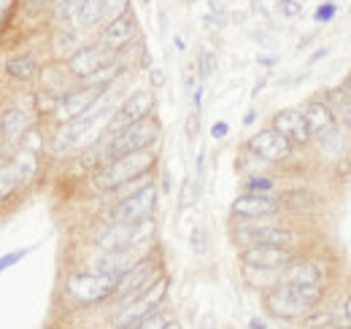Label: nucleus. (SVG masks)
I'll use <instances>...</instances> for the list:
<instances>
[{
  "label": "nucleus",
  "mask_w": 351,
  "mask_h": 329,
  "mask_svg": "<svg viewBox=\"0 0 351 329\" xmlns=\"http://www.w3.org/2000/svg\"><path fill=\"white\" fill-rule=\"evenodd\" d=\"M335 14H338V5L327 0V3H322V5L313 11V19H316L319 25H324V22H332V19H335Z\"/></svg>",
  "instance_id": "4c0bfd02"
},
{
  "label": "nucleus",
  "mask_w": 351,
  "mask_h": 329,
  "mask_svg": "<svg viewBox=\"0 0 351 329\" xmlns=\"http://www.w3.org/2000/svg\"><path fill=\"white\" fill-rule=\"evenodd\" d=\"M246 151L254 154L265 164H281L292 157V143L281 132H276L273 127H267V130H260V132H254L249 138Z\"/></svg>",
  "instance_id": "f8f14e48"
},
{
  "label": "nucleus",
  "mask_w": 351,
  "mask_h": 329,
  "mask_svg": "<svg viewBox=\"0 0 351 329\" xmlns=\"http://www.w3.org/2000/svg\"><path fill=\"white\" fill-rule=\"evenodd\" d=\"M232 241L241 248L252 246H278L292 248L295 243V232L284 224H273L263 219H241V224L232 227Z\"/></svg>",
  "instance_id": "20e7f679"
},
{
  "label": "nucleus",
  "mask_w": 351,
  "mask_h": 329,
  "mask_svg": "<svg viewBox=\"0 0 351 329\" xmlns=\"http://www.w3.org/2000/svg\"><path fill=\"white\" fill-rule=\"evenodd\" d=\"M165 329H181V324H178V321H176V319H173V321H171V324H168V327H165Z\"/></svg>",
  "instance_id": "de8ad7c7"
},
{
  "label": "nucleus",
  "mask_w": 351,
  "mask_h": 329,
  "mask_svg": "<svg viewBox=\"0 0 351 329\" xmlns=\"http://www.w3.org/2000/svg\"><path fill=\"white\" fill-rule=\"evenodd\" d=\"M154 103H157V100H154V92H149V89H138V92L128 95L125 103L117 106L114 117L108 119L106 130H103V138L108 141V138H114L117 132H122L125 127H130V124L152 117V114H154Z\"/></svg>",
  "instance_id": "0eeeda50"
},
{
  "label": "nucleus",
  "mask_w": 351,
  "mask_h": 329,
  "mask_svg": "<svg viewBox=\"0 0 351 329\" xmlns=\"http://www.w3.org/2000/svg\"><path fill=\"white\" fill-rule=\"evenodd\" d=\"M324 270L316 259H295L284 273L281 284H295V287H322Z\"/></svg>",
  "instance_id": "6ab92c4d"
},
{
  "label": "nucleus",
  "mask_w": 351,
  "mask_h": 329,
  "mask_svg": "<svg viewBox=\"0 0 351 329\" xmlns=\"http://www.w3.org/2000/svg\"><path fill=\"white\" fill-rule=\"evenodd\" d=\"M227 132H230V124L227 122H217L214 127H211V138H217V141H221Z\"/></svg>",
  "instance_id": "a19ab883"
},
{
  "label": "nucleus",
  "mask_w": 351,
  "mask_h": 329,
  "mask_svg": "<svg viewBox=\"0 0 351 329\" xmlns=\"http://www.w3.org/2000/svg\"><path fill=\"white\" fill-rule=\"evenodd\" d=\"M87 3L89 0H62V3H60V16H62V19H76L79 11H82Z\"/></svg>",
  "instance_id": "c9c22d12"
},
{
  "label": "nucleus",
  "mask_w": 351,
  "mask_h": 329,
  "mask_svg": "<svg viewBox=\"0 0 351 329\" xmlns=\"http://www.w3.org/2000/svg\"><path fill=\"white\" fill-rule=\"evenodd\" d=\"M130 8V0H103V27L111 25L114 19L125 16Z\"/></svg>",
  "instance_id": "a878e982"
},
{
  "label": "nucleus",
  "mask_w": 351,
  "mask_h": 329,
  "mask_svg": "<svg viewBox=\"0 0 351 329\" xmlns=\"http://www.w3.org/2000/svg\"><path fill=\"white\" fill-rule=\"evenodd\" d=\"M114 60H117V54L108 51L103 43H89V46H82L73 57H68V71H71L73 82L87 84L97 71H103Z\"/></svg>",
  "instance_id": "9b49d317"
},
{
  "label": "nucleus",
  "mask_w": 351,
  "mask_h": 329,
  "mask_svg": "<svg viewBox=\"0 0 351 329\" xmlns=\"http://www.w3.org/2000/svg\"><path fill=\"white\" fill-rule=\"evenodd\" d=\"M25 184H22V178H19V173H16V167L8 162L0 164V200H5V197H11L16 189H22Z\"/></svg>",
  "instance_id": "b1692460"
},
{
  "label": "nucleus",
  "mask_w": 351,
  "mask_h": 329,
  "mask_svg": "<svg viewBox=\"0 0 351 329\" xmlns=\"http://www.w3.org/2000/svg\"><path fill=\"white\" fill-rule=\"evenodd\" d=\"M135 36H138V22H135V16L132 14H125V16H119V19H114L111 25H106L103 30H100V41L108 51H122L125 46H130L135 41Z\"/></svg>",
  "instance_id": "a211bd4d"
},
{
  "label": "nucleus",
  "mask_w": 351,
  "mask_h": 329,
  "mask_svg": "<svg viewBox=\"0 0 351 329\" xmlns=\"http://www.w3.org/2000/svg\"><path fill=\"white\" fill-rule=\"evenodd\" d=\"M76 25L79 27H97V25H103V0H89L87 5L79 11Z\"/></svg>",
  "instance_id": "393cba45"
},
{
  "label": "nucleus",
  "mask_w": 351,
  "mask_h": 329,
  "mask_svg": "<svg viewBox=\"0 0 351 329\" xmlns=\"http://www.w3.org/2000/svg\"><path fill=\"white\" fill-rule=\"evenodd\" d=\"M117 276L106 273H71L65 281V294L79 305H97L117 294Z\"/></svg>",
  "instance_id": "39448f33"
},
{
  "label": "nucleus",
  "mask_w": 351,
  "mask_h": 329,
  "mask_svg": "<svg viewBox=\"0 0 351 329\" xmlns=\"http://www.w3.org/2000/svg\"><path fill=\"white\" fill-rule=\"evenodd\" d=\"M30 127H33V117H30L25 108L8 106V108L0 114V141H3V146L19 149L22 141H25V135L30 132Z\"/></svg>",
  "instance_id": "4468645a"
},
{
  "label": "nucleus",
  "mask_w": 351,
  "mask_h": 329,
  "mask_svg": "<svg viewBox=\"0 0 351 329\" xmlns=\"http://www.w3.org/2000/svg\"><path fill=\"white\" fill-rule=\"evenodd\" d=\"M157 278H160V265H157V259H154V256H141L128 273L119 276L114 300H117V302H128L132 297H138L143 289L152 287Z\"/></svg>",
  "instance_id": "9d476101"
},
{
  "label": "nucleus",
  "mask_w": 351,
  "mask_h": 329,
  "mask_svg": "<svg viewBox=\"0 0 351 329\" xmlns=\"http://www.w3.org/2000/svg\"><path fill=\"white\" fill-rule=\"evenodd\" d=\"M322 287H295V284H278L263 294V305L267 316L278 321H298L322 302Z\"/></svg>",
  "instance_id": "f257e3e1"
},
{
  "label": "nucleus",
  "mask_w": 351,
  "mask_h": 329,
  "mask_svg": "<svg viewBox=\"0 0 351 329\" xmlns=\"http://www.w3.org/2000/svg\"><path fill=\"white\" fill-rule=\"evenodd\" d=\"M349 89H351V84H349Z\"/></svg>",
  "instance_id": "09e8293b"
},
{
  "label": "nucleus",
  "mask_w": 351,
  "mask_h": 329,
  "mask_svg": "<svg viewBox=\"0 0 351 329\" xmlns=\"http://www.w3.org/2000/svg\"><path fill=\"white\" fill-rule=\"evenodd\" d=\"M8 8H11V0H0V19L8 14Z\"/></svg>",
  "instance_id": "a18cd8bd"
},
{
  "label": "nucleus",
  "mask_w": 351,
  "mask_h": 329,
  "mask_svg": "<svg viewBox=\"0 0 351 329\" xmlns=\"http://www.w3.org/2000/svg\"><path fill=\"white\" fill-rule=\"evenodd\" d=\"M243 281L249 289H260V291H267V289L278 287L281 284V273H273V270H257V267H243Z\"/></svg>",
  "instance_id": "5701e85b"
},
{
  "label": "nucleus",
  "mask_w": 351,
  "mask_h": 329,
  "mask_svg": "<svg viewBox=\"0 0 351 329\" xmlns=\"http://www.w3.org/2000/svg\"><path fill=\"white\" fill-rule=\"evenodd\" d=\"M79 49H82V36H79V30H62V33L57 36V51L73 57Z\"/></svg>",
  "instance_id": "bb28decb"
},
{
  "label": "nucleus",
  "mask_w": 351,
  "mask_h": 329,
  "mask_svg": "<svg viewBox=\"0 0 351 329\" xmlns=\"http://www.w3.org/2000/svg\"><path fill=\"white\" fill-rule=\"evenodd\" d=\"M3 71H5L8 79H14V82L19 84H27L41 76V62H38L36 54H16V57H8L5 60Z\"/></svg>",
  "instance_id": "412c9836"
},
{
  "label": "nucleus",
  "mask_w": 351,
  "mask_h": 329,
  "mask_svg": "<svg viewBox=\"0 0 351 329\" xmlns=\"http://www.w3.org/2000/svg\"><path fill=\"white\" fill-rule=\"evenodd\" d=\"M197 65H186L184 68V86H186V92H195L197 89Z\"/></svg>",
  "instance_id": "58836bf2"
},
{
  "label": "nucleus",
  "mask_w": 351,
  "mask_h": 329,
  "mask_svg": "<svg viewBox=\"0 0 351 329\" xmlns=\"http://www.w3.org/2000/svg\"><path fill=\"white\" fill-rule=\"evenodd\" d=\"M189 246L195 254H206L208 251V230L203 224H195L192 232H189Z\"/></svg>",
  "instance_id": "c756f323"
},
{
  "label": "nucleus",
  "mask_w": 351,
  "mask_h": 329,
  "mask_svg": "<svg viewBox=\"0 0 351 329\" xmlns=\"http://www.w3.org/2000/svg\"><path fill=\"white\" fill-rule=\"evenodd\" d=\"M276 189V181L267 175H249L246 178V192H257V195H270Z\"/></svg>",
  "instance_id": "7c9ffc66"
},
{
  "label": "nucleus",
  "mask_w": 351,
  "mask_h": 329,
  "mask_svg": "<svg viewBox=\"0 0 351 329\" xmlns=\"http://www.w3.org/2000/svg\"><path fill=\"white\" fill-rule=\"evenodd\" d=\"M276 132H281L292 146L298 143V146H306L308 141H311V130H308V122L306 117H303V111H298V108H284V111H278L276 117H273V124H270Z\"/></svg>",
  "instance_id": "f3484780"
},
{
  "label": "nucleus",
  "mask_w": 351,
  "mask_h": 329,
  "mask_svg": "<svg viewBox=\"0 0 351 329\" xmlns=\"http://www.w3.org/2000/svg\"><path fill=\"white\" fill-rule=\"evenodd\" d=\"M157 208V186H146L141 192H135L130 197L117 200L114 208L108 210V224H132L141 219H152Z\"/></svg>",
  "instance_id": "1a4fd4ad"
},
{
  "label": "nucleus",
  "mask_w": 351,
  "mask_h": 329,
  "mask_svg": "<svg viewBox=\"0 0 351 329\" xmlns=\"http://www.w3.org/2000/svg\"><path fill=\"white\" fill-rule=\"evenodd\" d=\"M200 329H217V319H214L211 313H206L203 321H200Z\"/></svg>",
  "instance_id": "79ce46f5"
},
{
  "label": "nucleus",
  "mask_w": 351,
  "mask_h": 329,
  "mask_svg": "<svg viewBox=\"0 0 351 329\" xmlns=\"http://www.w3.org/2000/svg\"><path fill=\"white\" fill-rule=\"evenodd\" d=\"M306 324L311 329H327V327H335V313H330V310H311L306 316Z\"/></svg>",
  "instance_id": "2f4dec72"
},
{
  "label": "nucleus",
  "mask_w": 351,
  "mask_h": 329,
  "mask_svg": "<svg viewBox=\"0 0 351 329\" xmlns=\"http://www.w3.org/2000/svg\"><path fill=\"white\" fill-rule=\"evenodd\" d=\"M108 89H111V86H87V84L73 86L68 95L60 97V103H57V108H54L57 122L60 124L73 122V119H79V117L89 114L95 106H100V103L106 100Z\"/></svg>",
  "instance_id": "6e6552de"
},
{
  "label": "nucleus",
  "mask_w": 351,
  "mask_h": 329,
  "mask_svg": "<svg viewBox=\"0 0 351 329\" xmlns=\"http://www.w3.org/2000/svg\"><path fill=\"white\" fill-rule=\"evenodd\" d=\"M60 3H62V0H60Z\"/></svg>",
  "instance_id": "8fccbe9b"
},
{
  "label": "nucleus",
  "mask_w": 351,
  "mask_h": 329,
  "mask_svg": "<svg viewBox=\"0 0 351 329\" xmlns=\"http://www.w3.org/2000/svg\"><path fill=\"white\" fill-rule=\"evenodd\" d=\"M295 259H298V256H295L292 248H278V246L241 248V265H243V267H257V270L284 273Z\"/></svg>",
  "instance_id": "ddd939ff"
},
{
  "label": "nucleus",
  "mask_w": 351,
  "mask_h": 329,
  "mask_svg": "<svg viewBox=\"0 0 351 329\" xmlns=\"http://www.w3.org/2000/svg\"><path fill=\"white\" fill-rule=\"evenodd\" d=\"M214 71H217V57H214V51H200V57H197V76H200V84L208 82V79L214 76Z\"/></svg>",
  "instance_id": "c85d7f7f"
},
{
  "label": "nucleus",
  "mask_w": 351,
  "mask_h": 329,
  "mask_svg": "<svg viewBox=\"0 0 351 329\" xmlns=\"http://www.w3.org/2000/svg\"><path fill=\"white\" fill-rule=\"evenodd\" d=\"M254 119H257V114H254V111H249V114L243 117V124H252Z\"/></svg>",
  "instance_id": "49530a36"
},
{
  "label": "nucleus",
  "mask_w": 351,
  "mask_h": 329,
  "mask_svg": "<svg viewBox=\"0 0 351 329\" xmlns=\"http://www.w3.org/2000/svg\"><path fill=\"white\" fill-rule=\"evenodd\" d=\"M171 321H173V316L168 313V308H160V310H154L152 316H146L143 321H138V324L130 329H165Z\"/></svg>",
  "instance_id": "cd10ccee"
},
{
  "label": "nucleus",
  "mask_w": 351,
  "mask_h": 329,
  "mask_svg": "<svg viewBox=\"0 0 351 329\" xmlns=\"http://www.w3.org/2000/svg\"><path fill=\"white\" fill-rule=\"evenodd\" d=\"M281 208H284L281 197L246 192L232 203V216L235 219H267V216H276Z\"/></svg>",
  "instance_id": "2eb2a0df"
},
{
  "label": "nucleus",
  "mask_w": 351,
  "mask_h": 329,
  "mask_svg": "<svg viewBox=\"0 0 351 329\" xmlns=\"http://www.w3.org/2000/svg\"><path fill=\"white\" fill-rule=\"evenodd\" d=\"M249 329H267V324H265V319L254 316V319H249Z\"/></svg>",
  "instance_id": "c03bdc74"
},
{
  "label": "nucleus",
  "mask_w": 351,
  "mask_h": 329,
  "mask_svg": "<svg viewBox=\"0 0 351 329\" xmlns=\"http://www.w3.org/2000/svg\"><path fill=\"white\" fill-rule=\"evenodd\" d=\"M197 119H200V111H192V114H189V122H186V135H189V138L197 135Z\"/></svg>",
  "instance_id": "ea45409f"
},
{
  "label": "nucleus",
  "mask_w": 351,
  "mask_h": 329,
  "mask_svg": "<svg viewBox=\"0 0 351 329\" xmlns=\"http://www.w3.org/2000/svg\"><path fill=\"white\" fill-rule=\"evenodd\" d=\"M141 259V248H117V251H97V256L89 262L92 273H106V276H122Z\"/></svg>",
  "instance_id": "dca6fc26"
},
{
  "label": "nucleus",
  "mask_w": 351,
  "mask_h": 329,
  "mask_svg": "<svg viewBox=\"0 0 351 329\" xmlns=\"http://www.w3.org/2000/svg\"><path fill=\"white\" fill-rule=\"evenodd\" d=\"M36 246H27V248H16V251H11V254H3L0 256V273H5L8 267H14V265H19L30 251H33Z\"/></svg>",
  "instance_id": "473e14b6"
},
{
  "label": "nucleus",
  "mask_w": 351,
  "mask_h": 329,
  "mask_svg": "<svg viewBox=\"0 0 351 329\" xmlns=\"http://www.w3.org/2000/svg\"><path fill=\"white\" fill-rule=\"evenodd\" d=\"M195 195H197V184L192 181V178H184V184H181V197H178V208L184 210V208H189L195 203Z\"/></svg>",
  "instance_id": "72a5a7b5"
},
{
  "label": "nucleus",
  "mask_w": 351,
  "mask_h": 329,
  "mask_svg": "<svg viewBox=\"0 0 351 329\" xmlns=\"http://www.w3.org/2000/svg\"><path fill=\"white\" fill-rule=\"evenodd\" d=\"M152 84H154V86H162V84H165V76H162V71H157V68L152 71Z\"/></svg>",
  "instance_id": "37998d69"
},
{
  "label": "nucleus",
  "mask_w": 351,
  "mask_h": 329,
  "mask_svg": "<svg viewBox=\"0 0 351 329\" xmlns=\"http://www.w3.org/2000/svg\"><path fill=\"white\" fill-rule=\"evenodd\" d=\"M160 138V122L154 117H146L141 122L125 127L122 132H117L114 138H108V160L125 157V154H135V151H146L152 149V143Z\"/></svg>",
  "instance_id": "423d86ee"
},
{
  "label": "nucleus",
  "mask_w": 351,
  "mask_h": 329,
  "mask_svg": "<svg viewBox=\"0 0 351 329\" xmlns=\"http://www.w3.org/2000/svg\"><path fill=\"white\" fill-rule=\"evenodd\" d=\"M327 106H330V111L335 114V119H341V122L351 130V89L349 86L332 89L330 97H327Z\"/></svg>",
  "instance_id": "4be33fe9"
},
{
  "label": "nucleus",
  "mask_w": 351,
  "mask_h": 329,
  "mask_svg": "<svg viewBox=\"0 0 351 329\" xmlns=\"http://www.w3.org/2000/svg\"><path fill=\"white\" fill-rule=\"evenodd\" d=\"M303 117H306L308 130H311V138H322V135H327L330 130L338 127V119H335V114L330 111V106H327V103H319V100L308 103Z\"/></svg>",
  "instance_id": "aec40b11"
},
{
  "label": "nucleus",
  "mask_w": 351,
  "mask_h": 329,
  "mask_svg": "<svg viewBox=\"0 0 351 329\" xmlns=\"http://www.w3.org/2000/svg\"><path fill=\"white\" fill-rule=\"evenodd\" d=\"M154 164H157V157L149 149L146 151H135V154H125V157H117V160H108V162L100 164L95 170V175H92V184H95V189L114 195L122 184H128L138 175L152 173Z\"/></svg>",
  "instance_id": "f03ea898"
},
{
  "label": "nucleus",
  "mask_w": 351,
  "mask_h": 329,
  "mask_svg": "<svg viewBox=\"0 0 351 329\" xmlns=\"http://www.w3.org/2000/svg\"><path fill=\"white\" fill-rule=\"evenodd\" d=\"M276 11H278L281 16L295 19V16L303 14V3H300V0H278V3H276Z\"/></svg>",
  "instance_id": "f704fd0d"
},
{
  "label": "nucleus",
  "mask_w": 351,
  "mask_h": 329,
  "mask_svg": "<svg viewBox=\"0 0 351 329\" xmlns=\"http://www.w3.org/2000/svg\"><path fill=\"white\" fill-rule=\"evenodd\" d=\"M168 278L160 276L149 289H143L138 297H132L128 302H119V308L111 316V329H130L138 321H143L146 316H152L154 310L165 308V297H168Z\"/></svg>",
  "instance_id": "7ed1b4c3"
},
{
  "label": "nucleus",
  "mask_w": 351,
  "mask_h": 329,
  "mask_svg": "<svg viewBox=\"0 0 351 329\" xmlns=\"http://www.w3.org/2000/svg\"><path fill=\"white\" fill-rule=\"evenodd\" d=\"M335 329H351V297L341 302V308L335 310Z\"/></svg>",
  "instance_id": "e433bc0d"
}]
</instances>
